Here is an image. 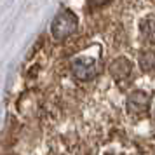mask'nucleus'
<instances>
[{
  "instance_id": "nucleus-1",
  "label": "nucleus",
  "mask_w": 155,
  "mask_h": 155,
  "mask_svg": "<svg viewBox=\"0 0 155 155\" xmlns=\"http://www.w3.org/2000/svg\"><path fill=\"white\" fill-rule=\"evenodd\" d=\"M77 16L73 14L71 11H63L59 12L56 19L52 21V26H51V33H52V38L58 40V42H63L68 37L77 30Z\"/></svg>"
},
{
  "instance_id": "nucleus-2",
  "label": "nucleus",
  "mask_w": 155,
  "mask_h": 155,
  "mask_svg": "<svg viewBox=\"0 0 155 155\" xmlns=\"http://www.w3.org/2000/svg\"><path fill=\"white\" fill-rule=\"evenodd\" d=\"M71 73L78 80H91L98 73V61L94 56L89 54H78L77 58L71 59Z\"/></svg>"
},
{
  "instance_id": "nucleus-3",
  "label": "nucleus",
  "mask_w": 155,
  "mask_h": 155,
  "mask_svg": "<svg viewBox=\"0 0 155 155\" xmlns=\"http://www.w3.org/2000/svg\"><path fill=\"white\" fill-rule=\"evenodd\" d=\"M148 105H150V98L148 94H145L143 91H136L133 92L129 99H127V110L131 113H143L148 110Z\"/></svg>"
},
{
  "instance_id": "nucleus-4",
  "label": "nucleus",
  "mask_w": 155,
  "mask_h": 155,
  "mask_svg": "<svg viewBox=\"0 0 155 155\" xmlns=\"http://www.w3.org/2000/svg\"><path fill=\"white\" fill-rule=\"evenodd\" d=\"M131 70H133V66L129 63V59H126V58H119V59H115L110 64V75L115 80H124V78H127L131 75Z\"/></svg>"
},
{
  "instance_id": "nucleus-5",
  "label": "nucleus",
  "mask_w": 155,
  "mask_h": 155,
  "mask_svg": "<svg viewBox=\"0 0 155 155\" xmlns=\"http://www.w3.org/2000/svg\"><path fill=\"white\" fill-rule=\"evenodd\" d=\"M140 33L143 40L148 44H155V16H148L140 23Z\"/></svg>"
},
{
  "instance_id": "nucleus-6",
  "label": "nucleus",
  "mask_w": 155,
  "mask_h": 155,
  "mask_svg": "<svg viewBox=\"0 0 155 155\" xmlns=\"http://www.w3.org/2000/svg\"><path fill=\"white\" fill-rule=\"evenodd\" d=\"M140 66L147 73H155V51H145L140 56Z\"/></svg>"
},
{
  "instance_id": "nucleus-7",
  "label": "nucleus",
  "mask_w": 155,
  "mask_h": 155,
  "mask_svg": "<svg viewBox=\"0 0 155 155\" xmlns=\"http://www.w3.org/2000/svg\"><path fill=\"white\" fill-rule=\"evenodd\" d=\"M91 2H94L96 5H101V4H105V2H108V0H91Z\"/></svg>"
}]
</instances>
